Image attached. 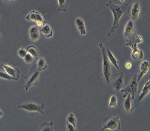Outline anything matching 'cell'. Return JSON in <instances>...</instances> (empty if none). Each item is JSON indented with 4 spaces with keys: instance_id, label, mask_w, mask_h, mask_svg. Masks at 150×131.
<instances>
[{
    "instance_id": "obj_13",
    "label": "cell",
    "mask_w": 150,
    "mask_h": 131,
    "mask_svg": "<svg viewBox=\"0 0 150 131\" xmlns=\"http://www.w3.org/2000/svg\"><path fill=\"white\" fill-rule=\"evenodd\" d=\"M141 11V5L139 2H135L131 8L130 10V16L132 18V20L133 22L136 21L140 14Z\"/></svg>"
},
{
    "instance_id": "obj_26",
    "label": "cell",
    "mask_w": 150,
    "mask_h": 131,
    "mask_svg": "<svg viewBox=\"0 0 150 131\" xmlns=\"http://www.w3.org/2000/svg\"><path fill=\"white\" fill-rule=\"evenodd\" d=\"M33 57L32 55H30L29 53H28L27 54V55H25L24 58V61L26 62L28 64H30L33 61Z\"/></svg>"
},
{
    "instance_id": "obj_21",
    "label": "cell",
    "mask_w": 150,
    "mask_h": 131,
    "mask_svg": "<svg viewBox=\"0 0 150 131\" xmlns=\"http://www.w3.org/2000/svg\"><path fill=\"white\" fill-rule=\"evenodd\" d=\"M35 66L37 69L40 71H44L45 69H47V65L46 64V62L45 59L43 58H41L38 60V62L37 63H35Z\"/></svg>"
},
{
    "instance_id": "obj_16",
    "label": "cell",
    "mask_w": 150,
    "mask_h": 131,
    "mask_svg": "<svg viewBox=\"0 0 150 131\" xmlns=\"http://www.w3.org/2000/svg\"><path fill=\"white\" fill-rule=\"evenodd\" d=\"M124 73L123 72H120L119 77L116 80L112 83V86L115 89V90L117 93H119L122 89L124 83Z\"/></svg>"
},
{
    "instance_id": "obj_34",
    "label": "cell",
    "mask_w": 150,
    "mask_h": 131,
    "mask_svg": "<svg viewBox=\"0 0 150 131\" xmlns=\"http://www.w3.org/2000/svg\"><path fill=\"white\" fill-rule=\"evenodd\" d=\"M0 21H1V18H0Z\"/></svg>"
},
{
    "instance_id": "obj_14",
    "label": "cell",
    "mask_w": 150,
    "mask_h": 131,
    "mask_svg": "<svg viewBox=\"0 0 150 131\" xmlns=\"http://www.w3.org/2000/svg\"><path fill=\"white\" fill-rule=\"evenodd\" d=\"M150 91V81L147 80L146 83H144V86L142 89L141 94L138 98V104L141 103L143 102V99L146 97Z\"/></svg>"
},
{
    "instance_id": "obj_31",
    "label": "cell",
    "mask_w": 150,
    "mask_h": 131,
    "mask_svg": "<svg viewBox=\"0 0 150 131\" xmlns=\"http://www.w3.org/2000/svg\"><path fill=\"white\" fill-rule=\"evenodd\" d=\"M3 1H5V2H13L15 1V0H2Z\"/></svg>"
},
{
    "instance_id": "obj_7",
    "label": "cell",
    "mask_w": 150,
    "mask_h": 131,
    "mask_svg": "<svg viewBox=\"0 0 150 131\" xmlns=\"http://www.w3.org/2000/svg\"><path fill=\"white\" fill-rule=\"evenodd\" d=\"M25 19L29 21L36 22L37 26L38 27H42L46 24V22L44 20L41 13L36 11H31L25 17Z\"/></svg>"
},
{
    "instance_id": "obj_17",
    "label": "cell",
    "mask_w": 150,
    "mask_h": 131,
    "mask_svg": "<svg viewBox=\"0 0 150 131\" xmlns=\"http://www.w3.org/2000/svg\"><path fill=\"white\" fill-rule=\"evenodd\" d=\"M106 54L108 58L109 59L110 61L112 63V64L115 67L117 70L119 71L120 70V67H119V62L117 60L116 58L115 57V56L113 55V54L111 53V52L110 51L109 49V46L108 44H106Z\"/></svg>"
},
{
    "instance_id": "obj_28",
    "label": "cell",
    "mask_w": 150,
    "mask_h": 131,
    "mask_svg": "<svg viewBox=\"0 0 150 131\" xmlns=\"http://www.w3.org/2000/svg\"><path fill=\"white\" fill-rule=\"evenodd\" d=\"M18 55L20 56V57L22 58H24V57L27 55L28 52L27 49H25L24 48H21L18 50Z\"/></svg>"
},
{
    "instance_id": "obj_10",
    "label": "cell",
    "mask_w": 150,
    "mask_h": 131,
    "mask_svg": "<svg viewBox=\"0 0 150 131\" xmlns=\"http://www.w3.org/2000/svg\"><path fill=\"white\" fill-rule=\"evenodd\" d=\"M134 22H133L132 19H130L128 21L125 26L124 32V36L126 39H128L130 38H132L135 34Z\"/></svg>"
},
{
    "instance_id": "obj_27",
    "label": "cell",
    "mask_w": 150,
    "mask_h": 131,
    "mask_svg": "<svg viewBox=\"0 0 150 131\" xmlns=\"http://www.w3.org/2000/svg\"><path fill=\"white\" fill-rule=\"evenodd\" d=\"M0 78H3V79H5V80H14L13 78H12L8 75H7L6 73H5V72H1V71H0Z\"/></svg>"
},
{
    "instance_id": "obj_5",
    "label": "cell",
    "mask_w": 150,
    "mask_h": 131,
    "mask_svg": "<svg viewBox=\"0 0 150 131\" xmlns=\"http://www.w3.org/2000/svg\"><path fill=\"white\" fill-rule=\"evenodd\" d=\"M19 109H22L27 111L28 113H40L42 114L44 113L45 105L44 103H42L40 105H37L32 103H25L18 106Z\"/></svg>"
},
{
    "instance_id": "obj_23",
    "label": "cell",
    "mask_w": 150,
    "mask_h": 131,
    "mask_svg": "<svg viewBox=\"0 0 150 131\" xmlns=\"http://www.w3.org/2000/svg\"><path fill=\"white\" fill-rule=\"evenodd\" d=\"M53 125L54 123L50 122V123H44L42 124L40 128V131H53Z\"/></svg>"
},
{
    "instance_id": "obj_18",
    "label": "cell",
    "mask_w": 150,
    "mask_h": 131,
    "mask_svg": "<svg viewBox=\"0 0 150 131\" xmlns=\"http://www.w3.org/2000/svg\"><path fill=\"white\" fill-rule=\"evenodd\" d=\"M41 32L47 38H52L54 35V32L52 28L46 23L41 27Z\"/></svg>"
},
{
    "instance_id": "obj_32",
    "label": "cell",
    "mask_w": 150,
    "mask_h": 131,
    "mask_svg": "<svg viewBox=\"0 0 150 131\" xmlns=\"http://www.w3.org/2000/svg\"><path fill=\"white\" fill-rule=\"evenodd\" d=\"M3 115H4V113H3V112H2V111H0V118L2 117Z\"/></svg>"
},
{
    "instance_id": "obj_8",
    "label": "cell",
    "mask_w": 150,
    "mask_h": 131,
    "mask_svg": "<svg viewBox=\"0 0 150 131\" xmlns=\"http://www.w3.org/2000/svg\"><path fill=\"white\" fill-rule=\"evenodd\" d=\"M0 66L4 69L7 75L13 78L15 81H18L19 79L21 72L18 69L13 68L10 66L2 64L1 62H0Z\"/></svg>"
},
{
    "instance_id": "obj_15",
    "label": "cell",
    "mask_w": 150,
    "mask_h": 131,
    "mask_svg": "<svg viewBox=\"0 0 150 131\" xmlns=\"http://www.w3.org/2000/svg\"><path fill=\"white\" fill-rule=\"evenodd\" d=\"M29 35L32 41H37L40 38V29L38 26H33L29 30Z\"/></svg>"
},
{
    "instance_id": "obj_22",
    "label": "cell",
    "mask_w": 150,
    "mask_h": 131,
    "mask_svg": "<svg viewBox=\"0 0 150 131\" xmlns=\"http://www.w3.org/2000/svg\"><path fill=\"white\" fill-rule=\"evenodd\" d=\"M58 2V11H66L68 6V0H57Z\"/></svg>"
},
{
    "instance_id": "obj_20",
    "label": "cell",
    "mask_w": 150,
    "mask_h": 131,
    "mask_svg": "<svg viewBox=\"0 0 150 131\" xmlns=\"http://www.w3.org/2000/svg\"><path fill=\"white\" fill-rule=\"evenodd\" d=\"M28 53L30 55H32L33 58L35 59H38L40 55V52L38 49L35 47L33 46H30L27 48Z\"/></svg>"
},
{
    "instance_id": "obj_30",
    "label": "cell",
    "mask_w": 150,
    "mask_h": 131,
    "mask_svg": "<svg viewBox=\"0 0 150 131\" xmlns=\"http://www.w3.org/2000/svg\"><path fill=\"white\" fill-rule=\"evenodd\" d=\"M132 64L130 63V62H128L126 64H125V67L128 69H130L132 68Z\"/></svg>"
},
{
    "instance_id": "obj_2",
    "label": "cell",
    "mask_w": 150,
    "mask_h": 131,
    "mask_svg": "<svg viewBox=\"0 0 150 131\" xmlns=\"http://www.w3.org/2000/svg\"><path fill=\"white\" fill-rule=\"evenodd\" d=\"M99 47L101 49L103 55V75L105 78V81L106 83L108 85H110L111 80H110V76L111 74V66L110 64L109 60L108 58L106 49L104 48L103 43L101 42L98 44Z\"/></svg>"
},
{
    "instance_id": "obj_3",
    "label": "cell",
    "mask_w": 150,
    "mask_h": 131,
    "mask_svg": "<svg viewBox=\"0 0 150 131\" xmlns=\"http://www.w3.org/2000/svg\"><path fill=\"white\" fill-rule=\"evenodd\" d=\"M40 71H38L35 66V64H33L32 67L30 69L29 73L25 77L26 83L25 85V91H28L30 88L34 86L37 83V81L40 74Z\"/></svg>"
},
{
    "instance_id": "obj_9",
    "label": "cell",
    "mask_w": 150,
    "mask_h": 131,
    "mask_svg": "<svg viewBox=\"0 0 150 131\" xmlns=\"http://www.w3.org/2000/svg\"><path fill=\"white\" fill-rule=\"evenodd\" d=\"M124 97L123 102V109L127 113H131L135 108L133 103V99L130 94H128Z\"/></svg>"
},
{
    "instance_id": "obj_11",
    "label": "cell",
    "mask_w": 150,
    "mask_h": 131,
    "mask_svg": "<svg viewBox=\"0 0 150 131\" xmlns=\"http://www.w3.org/2000/svg\"><path fill=\"white\" fill-rule=\"evenodd\" d=\"M150 69V63L147 61H144L141 63L140 65L139 71L138 74H137V83L139 82L144 75H145Z\"/></svg>"
},
{
    "instance_id": "obj_6",
    "label": "cell",
    "mask_w": 150,
    "mask_h": 131,
    "mask_svg": "<svg viewBox=\"0 0 150 131\" xmlns=\"http://www.w3.org/2000/svg\"><path fill=\"white\" fill-rule=\"evenodd\" d=\"M138 83L137 81V75H134L130 83L128 85V86L122 90V92H123L124 94L123 97H125L128 94H130L132 98L134 99V97L136 94L137 90V87H138Z\"/></svg>"
},
{
    "instance_id": "obj_33",
    "label": "cell",
    "mask_w": 150,
    "mask_h": 131,
    "mask_svg": "<svg viewBox=\"0 0 150 131\" xmlns=\"http://www.w3.org/2000/svg\"><path fill=\"white\" fill-rule=\"evenodd\" d=\"M124 1H125V0H120V2H124Z\"/></svg>"
},
{
    "instance_id": "obj_1",
    "label": "cell",
    "mask_w": 150,
    "mask_h": 131,
    "mask_svg": "<svg viewBox=\"0 0 150 131\" xmlns=\"http://www.w3.org/2000/svg\"><path fill=\"white\" fill-rule=\"evenodd\" d=\"M106 6L111 10L114 16V23L110 32L108 33V36H110L111 34L114 33L116 29L119 27L120 20L123 16V14L127 11L128 5L125 4L122 6L116 5L112 2V1L110 0L108 3L106 4Z\"/></svg>"
},
{
    "instance_id": "obj_12",
    "label": "cell",
    "mask_w": 150,
    "mask_h": 131,
    "mask_svg": "<svg viewBox=\"0 0 150 131\" xmlns=\"http://www.w3.org/2000/svg\"><path fill=\"white\" fill-rule=\"evenodd\" d=\"M141 38V37H140L138 39H139ZM137 43H140V41H135V43H134L133 44L130 45V47H132V48L133 49V52H132V58L135 61H141L143 59L144 55H143V52L137 48L136 46V44Z\"/></svg>"
},
{
    "instance_id": "obj_19",
    "label": "cell",
    "mask_w": 150,
    "mask_h": 131,
    "mask_svg": "<svg viewBox=\"0 0 150 131\" xmlns=\"http://www.w3.org/2000/svg\"><path fill=\"white\" fill-rule=\"evenodd\" d=\"M75 25L78 28L79 33L81 35L86 34V29L83 20L81 18H76L75 20Z\"/></svg>"
},
{
    "instance_id": "obj_24",
    "label": "cell",
    "mask_w": 150,
    "mask_h": 131,
    "mask_svg": "<svg viewBox=\"0 0 150 131\" xmlns=\"http://www.w3.org/2000/svg\"><path fill=\"white\" fill-rule=\"evenodd\" d=\"M70 124H72L74 127L76 128V119L73 113H70L67 118V121Z\"/></svg>"
},
{
    "instance_id": "obj_4",
    "label": "cell",
    "mask_w": 150,
    "mask_h": 131,
    "mask_svg": "<svg viewBox=\"0 0 150 131\" xmlns=\"http://www.w3.org/2000/svg\"><path fill=\"white\" fill-rule=\"evenodd\" d=\"M121 128V124L120 122V117L109 116L105 118L103 120V127L101 131H105L106 130H110L115 131L119 130Z\"/></svg>"
},
{
    "instance_id": "obj_25",
    "label": "cell",
    "mask_w": 150,
    "mask_h": 131,
    "mask_svg": "<svg viewBox=\"0 0 150 131\" xmlns=\"http://www.w3.org/2000/svg\"><path fill=\"white\" fill-rule=\"evenodd\" d=\"M117 104V98L115 95L111 96L110 99L109 106L110 108L111 107H116Z\"/></svg>"
},
{
    "instance_id": "obj_29",
    "label": "cell",
    "mask_w": 150,
    "mask_h": 131,
    "mask_svg": "<svg viewBox=\"0 0 150 131\" xmlns=\"http://www.w3.org/2000/svg\"><path fill=\"white\" fill-rule=\"evenodd\" d=\"M67 131H76V128H75V127H74V125H73L72 124H70L68 122H67Z\"/></svg>"
}]
</instances>
